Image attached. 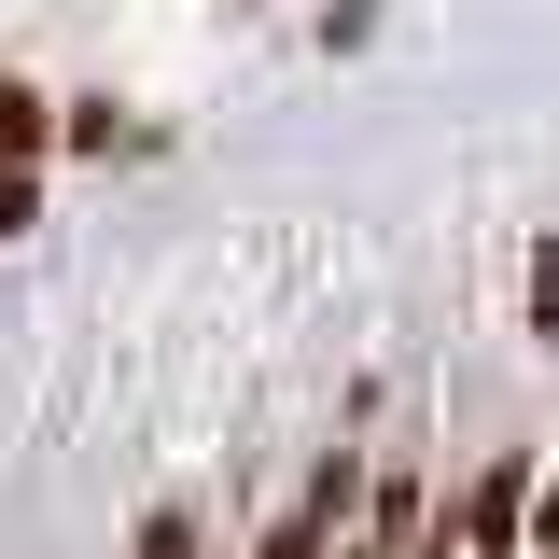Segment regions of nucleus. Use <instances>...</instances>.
Wrapping results in <instances>:
<instances>
[{"mask_svg":"<svg viewBox=\"0 0 559 559\" xmlns=\"http://www.w3.org/2000/svg\"><path fill=\"white\" fill-rule=\"evenodd\" d=\"M43 224V168H0V238H28Z\"/></svg>","mask_w":559,"mask_h":559,"instance_id":"nucleus-9","label":"nucleus"},{"mask_svg":"<svg viewBox=\"0 0 559 559\" xmlns=\"http://www.w3.org/2000/svg\"><path fill=\"white\" fill-rule=\"evenodd\" d=\"M308 518H322V532H349V518H364V448H322V476H308Z\"/></svg>","mask_w":559,"mask_h":559,"instance_id":"nucleus-5","label":"nucleus"},{"mask_svg":"<svg viewBox=\"0 0 559 559\" xmlns=\"http://www.w3.org/2000/svg\"><path fill=\"white\" fill-rule=\"evenodd\" d=\"M43 154H57V98L0 70V168H43Z\"/></svg>","mask_w":559,"mask_h":559,"instance_id":"nucleus-2","label":"nucleus"},{"mask_svg":"<svg viewBox=\"0 0 559 559\" xmlns=\"http://www.w3.org/2000/svg\"><path fill=\"white\" fill-rule=\"evenodd\" d=\"M532 336L559 349V252H532Z\"/></svg>","mask_w":559,"mask_h":559,"instance_id":"nucleus-10","label":"nucleus"},{"mask_svg":"<svg viewBox=\"0 0 559 559\" xmlns=\"http://www.w3.org/2000/svg\"><path fill=\"white\" fill-rule=\"evenodd\" d=\"M518 559H559V476H532V518H518Z\"/></svg>","mask_w":559,"mask_h":559,"instance_id":"nucleus-8","label":"nucleus"},{"mask_svg":"<svg viewBox=\"0 0 559 559\" xmlns=\"http://www.w3.org/2000/svg\"><path fill=\"white\" fill-rule=\"evenodd\" d=\"M518 518H532V448L476 462V489H462L433 532H448V559H518Z\"/></svg>","mask_w":559,"mask_h":559,"instance_id":"nucleus-1","label":"nucleus"},{"mask_svg":"<svg viewBox=\"0 0 559 559\" xmlns=\"http://www.w3.org/2000/svg\"><path fill=\"white\" fill-rule=\"evenodd\" d=\"M57 154H140V127L112 98H57Z\"/></svg>","mask_w":559,"mask_h":559,"instance_id":"nucleus-4","label":"nucleus"},{"mask_svg":"<svg viewBox=\"0 0 559 559\" xmlns=\"http://www.w3.org/2000/svg\"><path fill=\"white\" fill-rule=\"evenodd\" d=\"M127 559H210V546H197V518H182V503H154V518H140V546H127Z\"/></svg>","mask_w":559,"mask_h":559,"instance_id":"nucleus-6","label":"nucleus"},{"mask_svg":"<svg viewBox=\"0 0 559 559\" xmlns=\"http://www.w3.org/2000/svg\"><path fill=\"white\" fill-rule=\"evenodd\" d=\"M406 532H419V489L392 476V489H378V518H364V532H336V546H322V559H392V546H406Z\"/></svg>","mask_w":559,"mask_h":559,"instance_id":"nucleus-3","label":"nucleus"},{"mask_svg":"<svg viewBox=\"0 0 559 559\" xmlns=\"http://www.w3.org/2000/svg\"><path fill=\"white\" fill-rule=\"evenodd\" d=\"M322 546H336V532H322L308 503H294V518H266V532H252V559H322Z\"/></svg>","mask_w":559,"mask_h":559,"instance_id":"nucleus-7","label":"nucleus"}]
</instances>
